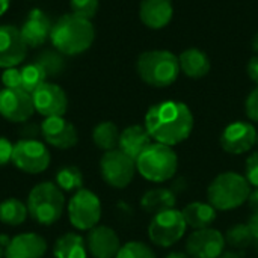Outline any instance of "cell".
<instances>
[{
	"label": "cell",
	"instance_id": "6da1fadb",
	"mask_svg": "<svg viewBox=\"0 0 258 258\" xmlns=\"http://www.w3.org/2000/svg\"><path fill=\"white\" fill-rule=\"evenodd\" d=\"M159 144L172 147L186 141L194 128V115L181 101H162L151 106L145 115L144 125Z\"/></svg>",
	"mask_w": 258,
	"mask_h": 258
},
{
	"label": "cell",
	"instance_id": "7a4b0ae2",
	"mask_svg": "<svg viewBox=\"0 0 258 258\" xmlns=\"http://www.w3.org/2000/svg\"><path fill=\"white\" fill-rule=\"evenodd\" d=\"M50 39L60 54L74 56L86 51L92 45L95 39V29L91 20L71 12L62 15L51 26Z\"/></svg>",
	"mask_w": 258,
	"mask_h": 258
},
{
	"label": "cell",
	"instance_id": "3957f363",
	"mask_svg": "<svg viewBox=\"0 0 258 258\" xmlns=\"http://www.w3.org/2000/svg\"><path fill=\"white\" fill-rule=\"evenodd\" d=\"M139 77L150 86H171L180 74L178 57L168 50H150L142 53L136 62Z\"/></svg>",
	"mask_w": 258,
	"mask_h": 258
},
{
	"label": "cell",
	"instance_id": "277c9868",
	"mask_svg": "<svg viewBox=\"0 0 258 258\" xmlns=\"http://www.w3.org/2000/svg\"><path fill=\"white\" fill-rule=\"evenodd\" d=\"M29 216L39 225L56 224L65 210V195L56 183L42 181L36 184L27 197Z\"/></svg>",
	"mask_w": 258,
	"mask_h": 258
},
{
	"label": "cell",
	"instance_id": "5b68a950",
	"mask_svg": "<svg viewBox=\"0 0 258 258\" xmlns=\"http://www.w3.org/2000/svg\"><path fill=\"white\" fill-rule=\"evenodd\" d=\"M251 195V184L246 177L237 172H222L213 178L207 189V200L216 209L222 212L234 210L243 206Z\"/></svg>",
	"mask_w": 258,
	"mask_h": 258
},
{
	"label": "cell",
	"instance_id": "8992f818",
	"mask_svg": "<svg viewBox=\"0 0 258 258\" xmlns=\"http://www.w3.org/2000/svg\"><path fill=\"white\" fill-rule=\"evenodd\" d=\"M178 168L175 151L163 144H151L136 160L138 172L151 183H165L174 178Z\"/></svg>",
	"mask_w": 258,
	"mask_h": 258
},
{
	"label": "cell",
	"instance_id": "52a82bcc",
	"mask_svg": "<svg viewBox=\"0 0 258 258\" xmlns=\"http://www.w3.org/2000/svg\"><path fill=\"white\" fill-rule=\"evenodd\" d=\"M186 221L180 210L169 209L153 216L148 227L150 240L162 248H169L186 234Z\"/></svg>",
	"mask_w": 258,
	"mask_h": 258
},
{
	"label": "cell",
	"instance_id": "ba28073f",
	"mask_svg": "<svg viewBox=\"0 0 258 258\" xmlns=\"http://www.w3.org/2000/svg\"><path fill=\"white\" fill-rule=\"evenodd\" d=\"M67 210L71 225L80 231L92 230L101 219L100 198L94 192L83 187L73 195Z\"/></svg>",
	"mask_w": 258,
	"mask_h": 258
},
{
	"label": "cell",
	"instance_id": "9c48e42d",
	"mask_svg": "<svg viewBox=\"0 0 258 258\" xmlns=\"http://www.w3.org/2000/svg\"><path fill=\"white\" fill-rule=\"evenodd\" d=\"M50 151L38 139H20L14 144L12 163L26 174H41L50 166Z\"/></svg>",
	"mask_w": 258,
	"mask_h": 258
},
{
	"label": "cell",
	"instance_id": "30bf717a",
	"mask_svg": "<svg viewBox=\"0 0 258 258\" xmlns=\"http://www.w3.org/2000/svg\"><path fill=\"white\" fill-rule=\"evenodd\" d=\"M103 180L113 189L127 187L136 172V162L121 150L106 151L100 160Z\"/></svg>",
	"mask_w": 258,
	"mask_h": 258
},
{
	"label": "cell",
	"instance_id": "8fae6325",
	"mask_svg": "<svg viewBox=\"0 0 258 258\" xmlns=\"http://www.w3.org/2000/svg\"><path fill=\"white\" fill-rule=\"evenodd\" d=\"M35 112L32 94L24 89L0 91V115L11 122H26Z\"/></svg>",
	"mask_w": 258,
	"mask_h": 258
},
{
	"label": "cell",
	"instance_id": "7c38bea8",
	"mask_svg": "<svg viewBox=\"0 0 258 258\" xmlns=\"http://www.w3.org/2000/svg\"><path fill=\"white\" fill-rule=\"evenodd\" d=\"M225 248V237L215 228L195 230L186 240L190 258H218Z\"/></svg>",
	"mask_w": 258,
	"mask_h": 258
},
{
	"label": "cell",
	"instance_id": "4fadbf2b",
	"mask_svg": "<svg viewBox=\"0 0 258 258\" xmlns=\"http://www.w3.org/2000/svg\"><path fill=\"white\" fill-rule=\"evenodd\" d=\"M257 144V130L251 122L236 121L221 135V147L230 154H245Z\"/></svg>",
	"mask_w": 258,
	"mask_h": 258
},
{
	"label": "cell",
	"instance_id": "5bb4252c",
	"mask_svg": "<svg viewBox=\"0 0 258 258\" xmlns=\"http://www.w3.org/2000/svg\"><path fill=\"white\" fill-rule=\"evenodd\" d=\"M35 110L45 116H63L68 107V98L65 91L54 83H42L32 94Z\"/></svg>",
	"mask_w": 258,
	"mask_h": 258
},
{
	"label": "cell",
	"instance_id": "9a60e30c",
	"mask_svg": "<svg viewBox=\"0 0 258 258\" xmlns=\"http://www.w3.org/2000/svg\"><path fill=\"white\" fill-rule=\"evenodd\" d=\"M27 53L18 27L11 24L0 26V68H12L23 62Z\"/></svg>",
	"mask_w": 258,
	"mask_h": 258
},
{
	"label": "cell",
	"instance_id": "2e32d148",
	"mask_svg": "<svg viewBox=\"0 0 258 258\" xmlns=\"http://www.w3.org/2000/svg\"><path fill=\"white\" fill-rule=\"evenodd\" d=\"M41 136L48 145L59 150L73 148L79 141L74 124L67 121L63 116L45 118L41 124Z\"/></svg>",
	"mask_w": 258,
	"mask_h": 258
},
{
	"label": "cell",
	"instance_id": "e0dca14e",
	"mask_svg": "<svg viewBox=\"0 0 258 258\" xmlns=\"http://www.w3.org/2000/svg\"><path fill=\"white\" fill-rule=\"evenodd\" d=\"M85 242L88 252L94 258H115L121 248L118 234L106 225H97L89 230Z\"/></svg>",
	"mask_w": 258,
	"mask_h": 258
},
{
	"label": "cell",
	"instance_id": "ac0fdd59",
	"mask_svg": "<svg viewBox=\"0 0 258 258\" xmlns=\"http://www.w3.org/2000/svg\"><path fill=\"white\" fill-rule=\"evenodd\" d=\"M47 242L36 233H21L12 237L5 248V258H44Z\"/></svg>",
	"mask_w": 258,
	"mask_h": 258
},
{
	"label": "cell",
	"instance_id": "d6986e66",
	"mask_svg": "<svg viewBox=\"0 0 258 258\" xmlns=\"http://www.w3.org/2000/svg\"><path fill=\"white\" fill-rule=\"evenodd\" d=\"M51 26L53 24L50 23V18L44 11L32 9L20 32L27 47H39L47 41V38H50Z\"/></svg>",
	"mask_w": 258,
	"mask_h": 258
},
{
	"label": "cell",
	"instance_id": "ffe728a7",
	"mask_svg": "<svg viewBox=\"0 0 258 258\" xmlns=\"http://www.w3.org/2000/svg\"><path fill=\"white\" fill-rule=\"evenodd\" d=\"M141 21L154 30L166 27L174 17L172 0H142L139 6Z\"/></svg>",
	"mask_w": 258,
	"mask_h": 258
},
{
	"label": "cell",
	"instance_id": "44dd1931",
	"mask_svg": "<svg viewBox=\"0 0 258 258\" xmlns=\"http://www.w3.org/2000/svg\"><path fill=\"white\" fill-rule=\"evenodd\" d=\"M151 145V136L142 125H130L119 135V150L132 157L135 162Z\"/></svg>",
	"mask_w": 258,
	"mask_h": 258
},
{
	"label": "cell",
	"instance_id": "7402d4cb",
	"mask_svg": "<svg viewBox=\"0 0 258 258\" xmlns=\"http://www.w3.org/2000/svg\"><path fill=\"white\" fill-rule=\"evenodd\" d=\"M178 62H180V71H183L190 79H201L207 76L212 67L209 56L195 47L184 50L178 56Z\"/></svg>",
	"mask_w": 258,
	"mask_h": 258
},
{
	"label": "cell",
	"instance_id": "603a6c76",
	"mask_svg": "<svg viewBox=\"0 0 258 258\" xmlns=\"http://www.w3.org/2000/svg\"><path fill=\"white\" fill-rule=\"evenodd\" d=\"M181 215L187 227L195 230L210 228L216 219V209L210 203H190L183 210Z\"/></svg>",
	"mask_w": 258,
	"mask_h": 258
},
{
	"label": "cell",
	"instance_id": "cb8c5ba5",
	"mask_svg": "<svg viewBox=\"0 0 258 258\" xmlns=\"http://www.w3.org/2000/svg\"><path fill=\"white\" fill-rule=\"evenodd\" d=\"M54 258H88L86 242L80 234L67 233L59 237L53 246Z\"/></svg>",
	"mask_w": 258,
	"mask_h": 258
},
{
	"label": "cell",
	"instance_id": "d4e9b609",
	"mask_svg": "<svg viewBox=\"0 0 258 258\" xmlns=\"http://www.w3.org/2000/svg\"><path fill=\"white\" fill-rule=\"evenodd\" d=\"M141 206L147 213L157 215L160 212L174 209L175 206V192L166 187H156L144 194Z\"/></svg>",
	"mask_w": 258,
	"mask_h": 258
},
{
	"label": "cell",
	"instance_id": "484cf974",
	"mask_svg": "<svg viewBox=\"0 0 258 258\" xmlns=\"http://www.w3.org/2000/svg\"><path fill=\"white\" fill-rule=\"evenodd\" d=\"M27 206L18 198H6L0 203V222L9 227L24 224L27 218Z\"/></svg>",
	"mask_w": 258,
	"mask_h": 258
},
{
	"label": "cell",
	"instance_id": "4316f807",
	"mask_svg": "<svg viewBox=\"0 0 258 258\" xmlns=\"http://www.w3.org/2000/svg\"><path fill=\"white\" fill-rule=\"evenodd\" d=\"M119 130L118 127L110 122V121H103L100 124H97L92 130V141L94 144L103 150L104 153L106 151H110V150H116L118 144H119Z\"/></svg>",
	"mask_w": 258,
	"mask_h": 258
},
{
	"label": "cell",
	"instance_id": "83f0119b",
	"mask_svg": "<svg viewBox=\"0 0 258 258\" xmlns=\"http://www.w3.org/2000/svg\"><path fill=\"white\" fill-rule=\"evenodd\" d=\"M21 83L23 89L29 94H33L42 83H45L47 73L38 62H32L24 65L21 70Z\"/></svg>",
	"mask_w": 258,
	"mask_h": 258
},
{
	"label": "cell",
	"instance_id": "f1b7e54d",
	"mask_svg": "<svg viewBox=\"0 0 258 258\" xmlns=\"http://www.w3.org/2000/svg\"><path fill=\"white\" fill-rule=\"evenodd\" d=\"M56 184L65 192H77L83 186V174L77 166H63L56 172Z\"/></svg>",
	"mask_w": 258,
	"mask_h": 258
},
{
	"label": "cell",
	"instance_id": "f546056e",
	"mask_svg": "<svg viewBox=\"0 0 258 258\" xmlns=\"http://www.w3.org/2000/svg\"><path fill=\"white\" fill-rule=\"evenodd\" d=\"M225 242L234 249H246L252 245V236L248 224H236L225 233Z\"/></svg>",
	"mask_w": 258,
	"mask_h": 258
},
{
	"label": "cell",
	"instance_id": "4dcf8cb0",
	"mask_svg": "<svg viewBox=\"0 0 258 258\" xmlns=\"http://www.w3.org/2000/svg\"><path fill=\"white\" fill-rule=\"evenodd\" d=\"M36 62L44 68L47 76H57V74H60L63 71V67H65L62 54H59L56 51H51V50L42 51L38 56Z\"/></svg>",
	"mask_w": 258,
	"mask_h": 258
},
{
	"label": "cell",
	"instance_id": "1f68e13d",
	"mask_svg": "<svg viewBox=\"0 0 258 258\" xmlns=\"http://www.w3.org/2000/svg\"><path fill=\"white\" fill-rule=\"evenodd\" d=\"M115 258H156V254L142 242H128L119 248Z\"/></svg>",
	"mask_w": 258,
	"mask_h": 258
},
{
	"label": "cell",
	"instance_id": "d6a6232c",
	"mask_svg": "<svg viewBox=\"0 0 258 258\" xmlns=\"http://www.w3.org/2000/svg\"><path fill=\"white\" fill-rule=\"evenodd\" d=\"M70 5H71L73 14L86 20H91L97 14V9H98V0H71Z\"/></svg>",
	"mask_w": 258,
	"mask_h": 258
},
{
	"label": "cell",
	"instance_id": "836d02e7",
	"mask_svg": "<svg viewBox=\"0 0 258 258\" xmlns=\"http://www.w3.org/2000/svg\"><path fill=\"white\" fill-rule=\"evenodd\" d=\"M2 83L8 89H23L21 83V71L17 67L6 68L2 74Z\"/></svg>",
	"mask_w": 258,
	"mask_h": 258
},
{
	"label": "cell",
	"instance_id": "e575fe53",
	"mask_svg": "<svg viewBox=\"0 0 258 258\" xmlns=\"http://www.w3.org/2000/svg\"><path fill=\"white\" fill-rule=\"evenodd\" d=\"M245 174H246L245 177H246L248 183L257 189L258 187V151L252 153V154L246 159Z\"/></svg>",
	"mask_w": 258,
	"mask_h": 258
},
{
	"label": "cell",
	"instance_id": "d590c367",
	"mask_svg": "<svg viewBox=\"0 0 258 258\" xmlns=\"http://www.w3.org/2000/svg\"><path fill=\"white\" fill-rule=\"evenodd\" d=\"M245 110L249 119L258 122V86L248 95L246 103H245Z\"/></svg>",
	"mask_w": 258,
	"mask_h": 258
},
{
	"label": "cell",
	"instance_id": "8d00e7d4",
	"mask_svg": "<svg viewBox=\"0 0 258 258\" xmlns=\"http://www.w3.org/2000/svg\"><path fill=\"white\" fill-rule=\"evenodd\" d=\"M12 153H14V144L0 136V166L8 165L9 162H12Z\"/></svg>",
	"mask_w": 258,
	"mask_h": 258
},
{
	"label": "cell",
	"instance_id": "74e56055",
	"mask_svg": "<svg viewBox=\"0 0 258 258\" xmlns=\"http://www.w3.org/2000/svg\"><path fill=\"white\" fill-rule=\"evenodd\" d=\"M39 135H41V125L23 122V125H21V128H20V136H21V139H36Z\"/></svg>",
	"mask_w": 258,
	"mask_h": 258
},
{
	"label": "cell",
	"instance_id": "f35d334b",
	"mask_svg": "<svg viewBox=\"0 0 258 258\" xmlns=\"http://www.w3.org/2000/svg\"><path fill=\"white\" fill-rule=\"evenodd\" d=\"M248 227H249V231H251V236H252V245L257 246L258 249V213H254L249 218Z\"/></svg>",
	"mask_w": 258,
	"mask_h": 258
},
{
	"label": "cell",
	"instance_id": "ab89813d",
	"mask_svg": "<svg viewBox=\"0 0 258 258\" xmlns=\"http://www.w3.org/2000/svg\"><path fill=\"white\" fill-rule=\"evenodd\" d=\"M246 73H248V76L251 77V80L255 82L258 86V56H254V57L249 60V63H248V67H246Z\"/></svg>",
	"mask_w": 258,
	"mask_h": 258
},
{
	"label": "cell",
	"instance_id": "60d3db41",
	"mask_svg": "<svg viewBox=\"0 0 258 258\" xmlns=\"http://www.w3.org/2000/svg\"><path fill=\"white\" fill-rule=\"evenodd\" d=\"M249 206L252 207V210H254V213H258V187L255 190H252L251 192V195H249Z\"/></svg>",
	"mask_w": 258,
	"mask_h": 258
},
{
	"label": "cell",
	"instance_id": "b9f144b4",
	"mask_svg": "<svg viewBox=\"0 0 258 258\" xmlns=\"http://www.w3.org/2000/svg\"><path fill=\"white\" fill-rule=\"evenodd\" d=\"M9 3H11V0H0V17L8 11V8H9Z\"/></svg>",
	"mask_w": 258,
	"mask_h": 258
},
{
	"label": "cell",
	"instance_id": "7bdbcfd3",
	"mask_svg": "<svg viewBox=\"0 0 258 258\" xmlns=\"http://www.w3.org/2000/svg\"><path fill=\"white\" fill-rule=\"evenodd\" d=\"M218 258H240V255H239L237 252L230 251V252H222V254H221Z\"/></svg>",
	"mask_w": 258,
	"mask_h": 258
},
{
	"label": "cell",
	"instance_id": "ee69618b",
	"mask_svg": "<svg viewBox=\"0 0 258 258\" xmlns=\"http://www.w3.org/2000/svg\"><path fill=\"white\" fill-rule=\"evenodd\" d=\"M166 258H190V257H189V254H184V252H172V254H169Z\"/></svg>",
	"mask_w": 258,
	"mask_h": 258
},
{
	"label": "cell",
	"instance_id": "f6af8a7d",
	"mask_svg": "<svg viewBox=\"0 0 258 258\" xmlns=\"http://www.w3.org/2000/svg\"><path fill=\"white\" fill-rule=\"evenodd\" d=\"M252 50L258 53V33H255V36H254V39H252Z\"/></svg>",
	"mask_w": 258,
	"mask_h": 258
},
{
	"label": "cell",
	"instance_id": "bcb514c9",
	"mask_svg": "<svg viewBox=\"0 0 258 258\" xmlns=\"http://www.w3.org/2000/svg\"><path fill=\"white\" fill-rule=\"evenodd\" d=\"M3 257H5V249L0 246V258H3Z\"/></svg>",
	"mask_w": 258,
	"mask_h": 258
},
{
	"label": "cell",
	"instance_id": "7dc6e473",
	"mask_svg": "<svg viewBox=\"0 0 258 258\" xmlns=\"http://www.w3.org/2000/svg\"><path fill=\"white\" fill-rule=\"evenodd\" d=\"M257 144H258V133H257Z\"/></svg>",
	"mask_w": 258,
	"mask_h": 258
}]
</instances>
